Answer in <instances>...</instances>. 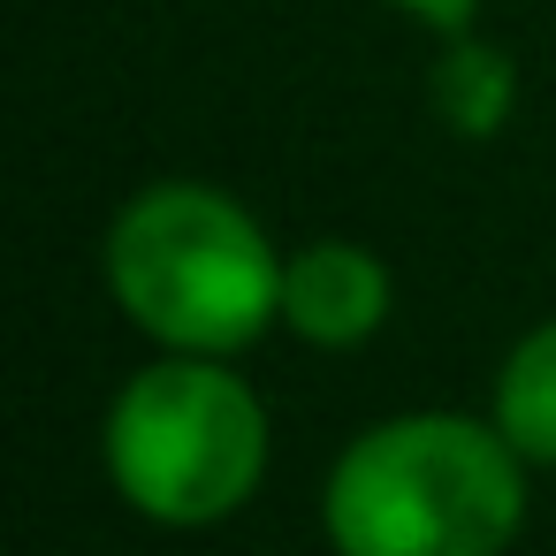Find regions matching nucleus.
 Here are the masks:
<instances>
[{
	"label": "nucleus",
	"mask_w": 556,
	"mask_h": 556,
	"mask_svg": "<svg viewBox=\"0 0 556 556\" xmlns=\"http://www.w3.org/2000/svg\"><path fill=\"white\" fill-rule=\"evenodd\" d=\"M526 472L503 427L419 412L358 434L328 472L336 556H503Z\"/></svg>",
	"instance_id": "1"
},
{
	"label": "nucleus",
	"mask_w": 556,
	"mask_h": 556,
	"mask_svg": "<svg viewBox=\"0 0 556 556\" xmlns=\"http://www.w3.org/2000/svg\"><path fill=\"white\" fill-rule=\"evenodd\" d=\"M108 290L168 351L222 358L282 313V260L237 199L206 184H153L108 229Z\"/></svg>",
	"instance_id": "2"
},
{
	"label": "nucleus",
	"mask_w": 556,
	"mask_h": 556,
	"mask_svg": "<svg viewBox=\"0 0 556 556\" xmlns=\"http://www.w3.org/2000/svg\"><path fill=\"white\" fill-rule=\"evenodd\" d=\"M108 472L146 518L214 526L244 510V495L267 472V412L237 374L176 351L115 396Z\"/></svg>",
	"instance_id": "3"
},
{
	"label": "nucleus",
	"mask_w": 556,
	"mask_h": 556,
	"mask_svg": "<svg viewBox=\"0 0 556 556\" xmlns=\"http://www.w3.org/2000/svg\"><path fill=\"white\" fill-rule=\"evenodd\" d=\"M282 320L320 351H351L389 320V267L343 237L305 244L298 260H282Z\"/></svg>",
	"instance_id": "4"
},
{
	"label": "nucleus",
	"mask_w": 556,
	"mask_h": 556,
	"mask_svg": "<svg viewBox=\"0 0 556 556\" xmlns=\"http://www.w3.org/2000/svg\"><path fill=\"white\" fill-rule=\"evenodd\" d=\"M427 100H434V115H442L457 138H495V130L510 123L518 70H510V54H503V47H488V39L457 31V39L442 47L434 77H427Z\"/></svg>",
	"instance_id": "5"
},
{
	"label": "nucleus",
	"mask_w": 556,
	"mask_h": 556,
	"mask_svg": "<svg viewBox=\"0 0 556 556\" xmlns=\"http://www.w3.org/2000/svg\"><path fill=\"white\" fill-rule=\"evenodd\" d=\"M495 427L510 434V450L526 465H556V320L533 328L495 381Z\"/></svg>",
	"instance_id": "6"
},
{
	"label": "nucleus",
	"mask_w": 556,
	"mask_h": 556,
	"mask_svg": "<svg viewBox=\"0 0 556 556\" xmlns=\"http://www.w3.org/2000/svg\"><path fill=\"white\" fill-rule=\"evenodd\" d=\"M389 9L412 16V24H427V31H442V39H457V31H472L480 0H389Z\"/></svg>",
	"instance_id": "7"
}]
</instances>
